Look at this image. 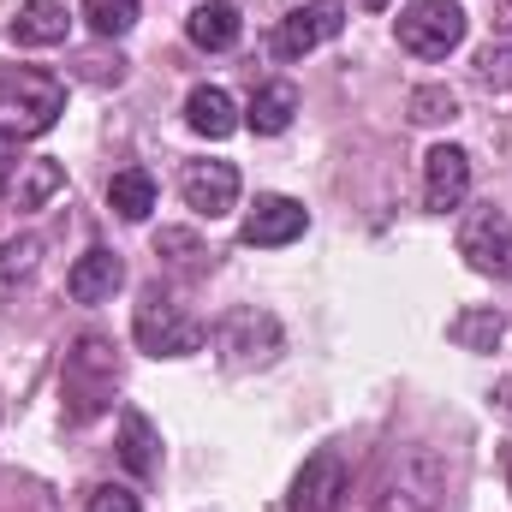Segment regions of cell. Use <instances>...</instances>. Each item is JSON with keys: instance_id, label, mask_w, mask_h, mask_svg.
Returning <instances> with one entry per match:
<instances>
[{"instance_id": "cell-9", "label": "cell", "mask_w": 512, "mask_h": 512, "mask_svg": "<svg viewBox=\"0 0 512 512\" xmlns=\"http://www.w3.org/2000/svg\"><path fill=\"white\" fill-rule=\"evenodd\" d=\"M179 191H185V209H197L203 221H221L239 203V167L233 161H185Z\"/></svg>"}, {"instance_id": "cell-1", "label": "cell", "mask_w": 512, "mask_h": 512, "mask_svg": "<svg viewBox=\"0 0 512 512\" xmlns=\"http://www.w3.org/2000/svg\"><path fill=\"white\" fill-rule=\"evenodd\" d=\"M66 114V84L36 72V66H6L0 72V137L6 143H24V137H42Z\"/></svg>"}, {"instance_id": "cell-2", "label": "cell", "mask_w": 512, "mask_h": 512, "mask_svg": "<svg viewBox=\"0 0 512 512\" xmlns=\"http://www.w3.org/2000/svg\"><path fill=\"white\" fill-rule=\"evenodd\" d=\"M441 495H447V465L435 447L411 441L393 453L382 477V495H376V512H441Z\"/></svg>"}, {"instance_id": "cell-18", "label": "cell", "mask_w": 512, "mask_h": 512, "mask_svg": "<svg viewBox=\"0 0 512 512\" xmlns=\"http://www.w3.org/2000/svg\"><path fill=\"white\" fill-rule=\"evenodd\" d=\"M292 114H298V90L286 84V78H274V84H262L251 96V108H245V126L256 137H280V131L292 126Z\"/></svg>"}, {"instance_id": "cell-11", "label": "cell", "mask_w": 512, "mask_h": 512, "mask_svg": "<svg viewBox=\"0 0 512 512\" xmlns=\"http://www.w3.org/2000/svg\"><path fill=\"white\" fill-rule=\"evenodd\" d=\"M304 227H310L304 203H292V197H256L251 215H245V227H239V239H245V245H262V251H274V245L304 239Z\"/></svg>"}, {"instance_id": "cell-13", "label": "cell", "mask_w": 512, "mask_h": 512, "mask_svg": "<svg viewBox=\"0 0 512 512\" xmlns=\"http://www.w3.org/2000/svg\"><path fill=\"white\" fill-rule=\"evenodd\" d=\"M120 280H126V262L114 251H84L78 262H72V274H66V292L78 298V304H102V298H114L120 292Z\"/></svg>"}, {"instance_id": "cell-28", "label": "cell", "mask_w": 512, "mask_h": 512, "mask_svg": "<svg viewBox=\"0 0 512 512\" xmlns=\"http://www.w3.org/2000/svg\"><path fill=\"white\" fill-rule=\"evenodd\" d=\"M495 30L512 42V0H495Z\"/></svg>"}, {"instance_id": "cell-27", "label": "cell", "mask_w": 512, "mask_h": 512, "mask_svg": "<svg viewBox=\"0 0 512 512\" xmlns=\"http://www.w3.org/2000/svg\"><path fill=\"white\" fill-rule=\"evenodd\" d=\"M84 512H143L137 507V495L120 489V483H102V489H90V507Z\"/></svg>"}, {"instance_id": "cell-22", "label": "cell", "mask_w": 512, "mask_h": 512, "mask_svg": "<svg viewBox=\"0 0 512 512\" xmlns=\"http://www.w3.org/2000/svg\"><path fill=\"white\" fill-rule=\"evenodd\" d=\"M54 191H66V167L60 161H24V185H18V209H42Z\"/></svg>"}, {"instance_id": "cell-5", "label": "cell", "mask_w": 512, "mask_h": 512, "mask_svg": "<svg viewBox=\"0 0 512 512\" xmlns=\"http://www.w3.org/2000/svg\"><path fill=\"white\" fill-rule=\"evenodd\" d=\"M66 399H72V411H66L72 423L96 417L114 399V346L102 334H84L72 346V358H66Z\"/></svg>"}, {"instance_id": "cell-14", "label": "cell", "mask_w": 512, "mask_h": 512, "mask_svg": "<svg viewBox=\"0 0 512 512\" xmlns=\"http://www.w3.org/2000/svg\"><path fill=\"white\" fill-rule=\"evenodd\" d=\"M185 126L197 131V137H209V143H221V137L239 131V108H233V96L221 84H197L185 96Z\"/></svg>"}, {"instance_id": "cell-26", "label": "cell", "mask_w": 512, "mask_h": 512, "mask_svg": "<svg viewBox=\"0 0 512 512\" xmlns=\"http://www.w3.org/2000/svg\"><path fill=\"white\" fill-rule=\"evenodd\" d=\"M477 84L483 90H512V42L477 48Z\"/></svg>"}, {"instance_id": "cell-7", "label": "cell", "mask_w": 512, "mask_h": 512, "mask_svg": "<svg viewBox=\"0 0 512 512\" xmlns=\"http://www.w3.org/2000/svg\"><path fill=\"white\" fill-rule=\"evenodd\" d=\"M459 256L477 268V274H512V221L489 203V209H471L459 221Z\"/></svg>"}, {"instance_id": "cell-31", "label": "cell", "mask_w": 512, "mask_h": 512, "mask_svg": "<svg viewBox=\"0 0 512 512\" xmlns=\"http://www.w3.org/2000/svg\"><path fill=\"white\" fill-rule=\"evenodd\" d=\"M507 489H512V447H507Z\"/></svg>"}, {"instance_id": "cell-30", "label": "cell", "mask_w": 512, "mask_h": 512, "mask_svg": "<svg viewBox=\"0 0 512 512\" xmlns=\"http://www.w3.org/2000/svg\"><path fill=\"white\" fill-rule=\"evenodd\" d=\"M12 173H18V161H12V149H6V143H0V191H6V185H12Z\"/></svg>"}, {"instance_id": "cell-3", "label": "cell", "mask_w": 512, "mask_h": 512, "mask_svg": "<svg viewBox=\"0 0 512 512\" xmlns=\"http://www.w3.org/2000/svg\"><path fill=\"white\" fill-rule=\"evenodd\" d=\"M131 334H137V346H143L149 358H191V352H203V340H209V328H203L185 304H173L161 286H143V298H137V310H131Z\"/></svg>"}, {"instance_id": "cell-16", "label": "cell", "mask_w": 512, "mask_h": 512, "mask_svg": "<svg viewBox=\"0 0 512 512\" xmlns=\"http://www.w3.org/2000/svg\"><path fill=\"white\" fill-rule=\"evenodd\" d=\"M239 30H245V18H239L233 0H209V6H197V12L185 18V36H191L197 48H209V54H227V48L239 42Z\"/></svg>"}, {"instance_id": "cell-21", "label": "cell", "mask_w": 512, "mask_h": 512, "mask_svg": "<svg viewBox=\"0 0 512 512\" xmlns=\"http://www.w3.org/2000/svg\"><path fill=\"white\" fill-rule=\"evenodd\" d=\"M36 268H42V239H36V233L6 239V245H0V298H12L18 286H30Z\"/></svg>"}, {"instance_id": "cell-20", "label": "cell", "mask_w": 512, "mask_h": 512, "mask_svg": "<svg viewBox=\"0 0 512 512\" xmlns=\"http://www.w3.org/2000/svg\"><path fill=\"white\" fill-rule=\"evenodd\" d=\"M155 447H161V441H155L149 417H143V411H120V465H126L131 477H155V465H161Z\"/></svg>"}, {"instance_id": "cell-24", "label": "cell", "mask_w": 512, "mask_h": 512, "mask_svg": "<svg viewBox=\"0 0 512 512\" xmlns=\"http://www.w3.org/2000/svg\"><path fill=\"white\" fill-rule=\"evenodd\" d=\"M155 256L191 274V268H203V256H209V251H203V239H197V233H185V227H161V233H155Z\"/></svg>"}, {"instance_id": "cell-23", "label": "cell", "mask_w": 512, "mask_h": 512, "mask_svg": "<svg viewBox=\"0 0 512 512\" xmlns=\"http://www.w3.org/2000/svg\"><path fill=\"white\" fill-rule=\"evenodd\" d=\"M447 120H459V96L447 84L411 90V126H447Z\"/></svg>"}, {"instance_id": "cell-12", "label": "cell", "mask_w": 512, "mask_h": 512, "mask_svg": "<svg viewBox=\"0 0 512 512\" xmlns=\"http://www.w3.org/2000/svg\"><path fill=\"white\" fill-rule=\"evenodd\" d=\"M221 352H227V364H268L280 352V322L262 310H233L221 322Z\"/></svg>"}, {"instance_id": "cell-10", "label": "cell", "mask_w": 512, "mask_h": 512, "mask_svg": "<svg viewBox=\"0 0 512 512\" xmlns=\"http://www.w3.org/2000/svg\"><path fill=\"white\" fill-rule=\"evenodd\" d=\"M471 197V155L459 149V143H435L429 155H423V203L435 209V215H447V209H459Z\"/></svg>"}, {"instance_id": "cell-4", "label": "cell", "mask_w": 512, "mask_h": 512, "mask_svg": "<svg viewBox=\"0 0 512 512\" xmlns=\"http://www.w3.org/2000/svg\"><path fill=\"white\" fill-rule=\"evenodd\" d=\"M465 42V12L459 0H405L399 6V48L417 60H447Z\"/></svg>"}, {"instance_id": "cell-17", "label": "cell", "mask_w": 512, "mask_h": 512, "mask_svg": "<svg viewBox=\"0 0 512 512\" xmlns=\"http://www.w3.org/2000/svg\"><path fill=\"white\" fill-rule=\"evenodd\" d=\"M447 340H453L459 352H495V346L507 340V316H501L495 304H471V310H459V316L447 322Z\"/></svg>"}, {"instance_id": "cell-25", "label": "cell", "mask_w": 512, "mask_h": 512, "mask_svg": "<svg viewBox=\"0 0 512 512\" xmlns=\"http://www.w3.org/2000/svg\"><path fill=\"white\" fill-rule=\"evenodd\" d=\"M84 18L96 36H126L137 24V0H84Z\"/></svg>"}, {"instance_id": "cell-15", "label": "cell", "mask_w": 512, "mask_h": 512, "mask_svg": "<svg viewBox=\"0 0 512 512\" xmlns=\"http://www.w3.org/2000/svg\"><path fill=\"white\" fill-rule=\"evenodd\" d=\"M66 30H72V18H66L60 0H30L12 18V42L18 48H54V42H66Z\"/></svg>"}, {"instance_id": "cell-6", "label": "cell", "mask_w": 512, "mask_h": 512, "mask_svg": "<svg viewBox=\"0 0 512 512\" xmlns=\"http://www.w3.org/2000/svg\"><path fill=\"white\" fill-rule=\"evenodd\" d=\"M346 30V6L340 0H304V6H292L280 24H274V54L280 60H304V54H316L322 42H334Z\"/></svg>"}, {"instance_id": "cell-8", "label": "cell", "mask_w": 512, "mask_h": 512, "mask_svg": "<svg viewBox=\"0 0 512 512\" xmlns=\"http://www.w3.org/2000/svg\"><path fill=\"white\" fill-rule=\"evenodd\" d=\"M346 489H352V471H346V459H340L334 447H322V453H310V459H304V471L292 477L286 512H340Z\"/></svg>"}, {"instance_id": "cell-32", "label": "cell", "mask_w": 512, "mask_h": 512, "mask_svg": "<svg viewBox=\"0 0 512 512\" xmlns=\"http://www.w3.org/2000/svg\"><path fill=\"white\" fill-rule=\"evenodd\" d=\"M364 6H387V0H364Z\"/></svg>"}, {"instance_id": "cell-29", "label": "cell", "mask_w": 512, "mask_h": 512, "mask_svg": "<svg viewBox=\"0 0 512 512\" xmlns=\"http://www.w3.org/2000/svg\"><path fill=\"white\" fill-rule=\"evenodd\" d=\"M495 411H507V417H512V376L495 382Z\"/></svg>"}, {"instance_id": "cell-19", "label": "cell", "mask_w": 512, "mask_h": 512, "mask_svg": "<svg viewBox=\"0 0 512 512\" xmlns=\"http://www.w3.org/2000/svg\"><path fill=\"white\" fill-rule=\"evenodd\" d=\"M108 209L120 215V221H149V209H155V179L143 173V167H120L114 179H108Z\"/></svg>"}]
</instances>
